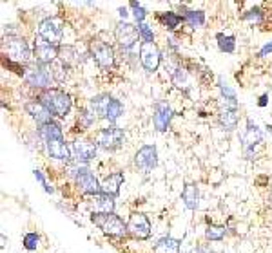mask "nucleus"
Wrapping results in <instances>:
<instances>
[{"instance_id":"obj_1","label":"nucleus","mask_w":272,"mask_h":253,"mask_svg":"<svg viewBox=\"0 0 272 253\" xmlns=\"http://www.w3.org/2000/svg\"><path fill=\"white\" fill-rule=\"evenodd\" d=\"M87 107L93 111L96 118H102V120H107L109 123H116L122 116H124V105H122L120 99H116L111 94H96L89 99V105Z\"/></svg>"},{"instance_id":"obj_2","label":"nucleus","mask_w":272,"mask_h":253,"mask_svg":"<svg viewBox=\"0 0 272 253\" xmlns=\"http://www.w3.org/2000/svg\"><path fill=\"white\" fill-rule=\"evenodd\" d=\"M38 102L51 112L55 118H67L73 107L71 96L62 89H49L38 94Z\"/></svg>"},{"instance_id":"obj_3","label":"nucleus","mask_w":272,"mask_h":253,"mask_svg":"<svg viewBox=\"0 0 272 253\" xmlns=\"http://www.w3.org/2000/svg\"><path fill=\"white\" fill-rule=\"evenodd\" d=\"M2 56L22 65H29L33 58V49L24 36H8L2 42Z\"/></svg>"},{"instance_id":"obj_4","label":"nucleus","mask_w":272,"mask_h":253,"mask_svg":"<svg viewBox=\"0 0 272 253\" xmlns=\"http://www.w3.org/2000/svg\"><path fill=\"white\" fill-rule=\"evenodd\" d=\"M114 38H116L118 45H120V51L126 53L127 56H134V51H136V45L138 42H142L138 33V26L134 24H129L126 20H120L114 27Z\"/></svg>"},{"instance_id":"obj_5","label":"nucleus","mask_w":272,"mask_h":253,"mask_svg":"<svg viewBox=\"0 0 272 253\" xmlns=\"http://www.w3.org/2000/svg\"><path fill=\"white\" fill-rule=\"evenodd\" d=\"M24 82L31 89H38V90H49L53 89L51 83L55 82V76H53L51 65H40L36 62L27 65L26 76H24Z\"/></svg>"},{"instance_id":"obj_6","label":"nucleus","mask_w":272,"mask_h":253,"mask_svg":"<svg viewBox=\"0 0 272 253\" xmlns=\"http://www.w3.org/2000/svg\"><path fill=\"white\" fill-rule=\"evenodd\" d=\"M91 223L95 224V226H98L109 237L129 235L127 223H124L116 214H93L91 215Z\"/></svg>"},{"instance_id":"obj_7","label":"nucleus","mask_w":272,"mask_h":253,"mask_svg":"<svg viewBox=\"0 0 272 253\" xmlns=\"http://www.w3.org/2000/svg\"><path fill=\"white\" fill-rule=\"evenodd\" d=\"M124 141H126V134H124V130H122L120 127H116V125L100 129V130H96V134H95L96 146H100V148H104V150H109V152L118 150V148L124 145Z\"/></svg>"},{"instance_id":"obj_8","label":"nucleus","mask_w":272,"mask_h":253,"mask_svg":"<svg viewBox=\"0 0 272 253\" xmlns=\"http://www.w3.org/2000/svg\"><path fill=\"white\" fill-rule=\"evenodd\" d=\"M89 56L102 71H111L114 65V58H116L112 45H109L107 42H102V40H93L89 43Z\"/></svg>"},{"instance_id":"obj_9","label":"nucleus","mask_w":272,"mask_h":253,"mask_svg":"<svg viewBox=\"0 0 272 253\" xmlns=\"http://www.w3.org/2000/svg\"><path fill=\"white\" fill-rule=\"evenodd\" d=\"M263 141H265L263 130L259 129L258 125H256L251 118H247L245 132H243V136H242V146H243V154H245V158L254 159L256 146L261 145Z\"/></svg>"},{"instance_id":"obj_10","label":"nucleus","mask_w":272,"mask_h":253,"mask_svg":"<svg viewBox=\"0 0 272 253\" xmlns=\"http://www.w3.org/2000/svg\"><path fill=\"white\" fill-rule=\"evenodd\" d=\"M36 38H40L42 42L55 45V47H62V38H64V29L55 18H44L38 24L36 29Z\"/></svg>"},{"instance_id":"obj_11","label":"nucleus","mask_w":272,"mask_h":253,"mask_svg":"<svg viewBox=\"0 0 272 253\" xmlns=\"http://www.w3.org/2000/svg\"><path fill=\"white\" fill-rule=\"evenodd\" d=\"M96 143L95 139H87V137H76L71 143V154H73V161L82 165H89L93 159L96 158Z\"/></svg>"},{"instance_id":"obj_12","label":"nucleus","mask_w":272,"mask_h":253,"mask_svg":"<svg viewBox=\"0 0 272 253\" xmlns=\"http://www.w3.org/2000/svg\"><path fill=\"white\" fill-rule=\"evenodd\" d=\"M127 232L133 239L138 240H145L151 237L152 228L151 223L147 219V215L142 214V212H133L129 215V221H127Z\"/></svg>"},{"instance_id":"obj_13","label":"nucleus","mask_w":272,"mask_h":253,"mask_svg":"<svg viewBox=\"0 0 272 253\" xmlns=\"http://www.w3.org/2000/svg\"><path fill=\"white\" fill-rule=\"evenodd\" d=\"M74 186H76L84 195H96V193H102V183L98 181V177L89 170V167L84 168L76 177H74Z\"/></svg>"},{"instance_id":"obj_14","label":"nucleus","mask_w":272,"mask_h":253,"mask_svg":"<svg viewBox=\"0 0 272 253\" xmlns=\"http://www.w3.org/2000/svg\"><path fill=\"white\" fill-rule=\"evenodd\" d=\"M154 114H152V125H154V129L158 132H167L169 127H171V120L174 116V111L173 107L169 105L165 99H158L154 103V107H152Z\"/></svg>"},{"instance_id":"obj_15","label":"nucleus","mask_w":272,"mask_h":253,"mask_svg":"<svg viewBox=\"0 0 272 253\" xmlns=\"http://www.w3.org/2000/svg\"><path fill=\"white\" fill-rule=\"evenodd\" d=\"M138 55H140V62H142L143 69H145L147 73L158 71L162 62V53L160 49L156 47V43H140Z\"/></svg>"},{"instance_id":"obj_16","label":"nucleus","mask_w":272,"mask_h":253,"mask_svg":"<svg viewBox=\"0 0 272 253\" xmlns=\"http://www.w3.org/2000/svg\"><path fill=\"white\" fill-rule=\"evenodd\" d=\"M58 53H60V47L49 45V43L42 42V40L36 38V36H35L33 58H35L36 64H40V65H53L56 60H58Z\"/></svg>"},{"instance_id":"obj_17","label":"nucleus","mask_w":272,"mask_h":253,"mask_svg":"<svg viewBox=\"0 0 272 253\" xmlns=\"http://www.w3.org/2000/svg\"><path fill=\"white\" fill-rule=\"evenodd\" d=\"M134 165L143 172H151L158 165V148L154 145H143L134 154Z\"/></svg>"},{"instance_id":"obj_18","label":"nucleus","mask_w":272,"mask_h":253,"mask_svg":"<svg viewBox=\"0 0 272 253\" xmlns=\"http://www.w3.org/2000/svg\"><path fill=\"white\" fill-rule=\"evenodd\" d=\"M46 152L51 159H56V161H64V163H71L73 161V154H71V146L65 143V139H51L44 145Z\"/></svg>"},{"instance_id":"obj_19","label":"nucleus","mask_w":272,"mask_h":253,"mask_svg":"<svg viewBox=\"0 0 272 253\" xmlns=\"http://www.w3.org/2000/svg\"><path fill=\"white\" fill-rule=\"evenodd\" d=\"M24 111H26V114L31 118V120L35 121L36 125H46L49 123V121H53V116L51 112L48 111V109L44 107L42 103L38 102V99H33V102H27L26 105H24Z\"/></svg>"},{"instance_id":"obj_20","label":"nucleus","mask_w":272,"mask_h":253,"mask_svg":"<svg viewBox=\"0 0 272 253\" xmlns=\"http://www.w3.org/2000/svg\"><path fill=\"white\" fill-rule=\"evenodd\" d=\"M89 203L91 208H93V214H114V208H116L114 197H111L104 192L93 195Z\"/></svg>"},{"instance_id":"obj_21","label":"nucleus","mask_w":272,"mask_h":253,"mask_svg":"<svg viewBox=\"0 0 272 253\" xmlns=\"http://www.w3.org/2000/svg\"><path fill=\"white\" fill-rule=\"evenodd\" d=\"M124 181H126L124 172H112V174L105 176L104 181H102V192L116 199L118 193H120L122 185H124Z\"/></svg>"},{"instance_id":"obj_22","label":"nucleus","mask_w":272,"mask_h":253,"mask_svg":"<svg viewBox=\"0 0 272 253\" xmlns=\"http://www.w3.org/2000/svg\"><path fill=\"white\" fill-rule=\"evenodd\" d=\"M180 13L183 18V24H187L190 29H198L205 24V13L202 9H189L187 6L180 4Z\"/></svg>"},{"instance_id":"obj_23","label":"nucleus","mask_w":272,"mask_h":253,"mask_svg":"<svg viewBox=\"0 0 272 253\" xmlns=\"http://www.w3.org/2000/svg\"><path fill=\"white\" fill-rule=\"evenodd\" d=\"M218 89H220V99H221V107L227 109H236L238 111V96L236 90L225 82L223 78H218Z\"/></svg>"},{"instance_id":"obj_24","label":"nucleus","mask_w":272,"mask_h":253,"mask_svg":"<svg viewBox=\"0 0 272 253\" xmlns=\"http://www.w3.org/2000/svg\"><path fill=\"white\" fill-rule=\"evenodd\" d=\"M181 201H183V205H185L187 210H190V212L198 210L200 188H198L196 183H187V185L183 186V190H181Z\"/></svg>"},{"instance_id":"obj_25","label":"nucleus","mask_w":272,"mask_h":253,"mask_svg":"<svg viewBox=\"0 0 272 253\" xmlns=\"http://www.w3.org/2000/svg\"><path fill=\"white\" fill-rule=\"evenodd\" d=\"M36 134L40 136V139L44 141V145H46L48 141H51V139H62V137H64L62 125L56 123V121H49V123L36 127Z\"/></svg>"},{"instance_id":"obj_26","label":"nucleus","mask_w":272,"mask_h":253,"mask_svg":"<svg viewBox=\"0 0 272 253\" xmlns=\"http://www.w3.org/2000/svg\"><path fill=\"white\" fill-rule=\"evenodd\" d=\"M218 121H220L221 129L225 132H234L238 129V111L236 109H227V107H221L220 112H218Z\"/></svg>"},{"instance_id":"obj_27","label":"nucleus","mask_w":272,"mask_h":253,"mask_svg":"<svg viewBox=\"0 0 272 253\" xmlns=\"http://www.w3.org/2000/svg\"><path fill=\"white\" fill-rule=\"evenodd\" d=\"M156 18H158V22L162 24V27H164L165 31H169V33H174V31L183 24V18H181V15H178L176 11H160V13L156 15Z\"/></svg>"},{"instance_id":"obj_28","label":"nucleus","mask_w":272,"mask_h":253,"mask_svg":"<svg viewBox=\"0 0 272 253\" xmlns=\"http://www.w3.org/2000/svg\"><path fill=\"white\" fill-rule=\"evenodd\" d=\"M180 239H174V237H162L158 242L152 248V253H180Z\"/></svg>"},{"instance_id":"obj_29","label":"nucleus","mask_w":272,"mask_h":253,"mask_svg":"<svg viewBox=\"0 0 272 253\" xmlns=\"http://www.w3.org/2000/svg\"><path fill=\"white\" fill-rule=\"evenodd\" d=\"M216 43L218 49L225 55H232L236 51V36L234 34H225V33H218L216 34Z\"/></svg>"},{"instance_id":"obj_30","label":"nucleus","mask_w":272,"mask_h":253,"mask_svg":"<svg viewBox=\"0 0 272 253\" xmlns=\"http://www.w3.org/2000/svg\"><path fill=\"white\" fill-rule=\"evenodd\" d=\"M58 60L71 67V65L78 64V62H82V58H80V53H78L76 47H73V45H62L60 53H58Z\"/></svg>"},{"instance_id":"obj_31","label":"nucleus","mask_w":272,"mask_h":253,"mask_svg":"<svg viewBox=\"0 0 272 253\" xmlns=\"http://www.w3.org/2000/svg\"><path fill=\"white\" fill-rule=\"evenodd\" d=\"M227 235V226L223 224H207L205 226V239L209 242H218V240H223V237Z\"/></svg>"},{"instance_id":"obj_32","label":"nucleus","mask_w":272,"mask_h":253,"mask_svg":"<svg viewBox=\"0 0 272 253\" xmlns=\"http://www.w3.org/2000/svg\"><path fill=\"white\" fill-rule=\"evenodd\" d=\"M96 116L93 114V111H91L89 107H84L78 111V129L80 130H87L93 127V123H95Z\"/></svg>"},{"instance_id":"obj_33","label":"nucleus","mask_w":272,"mask_h":253,"mask_svg":"<svg viewBox=\"0 0 272 253\" xmlns=\"http://www.w3.org/2000/svg\"><path fill=\"white\" fill-rule=\"evenodd\" d=\"M242 18L247 22H251V24H261L263 18H265V11L261 8H258V6H254V8L247 9Z\"/></svg>"},{"instance_id":"obj_34","label":"nucleus","mask_w":272,"mask_h":253,"mask_svg":"<svg viewBox=\"0 0 272 253\" xmlns=\"http://www.w3.org/2000/svg\"><path fill=\"white\" fill-rule=\"evenodd\" d=\"M51 71H53V76H55L56 82H65V78L69 74V65L64 64V62L56 60L55 64L51 65Z\"/></svg>"},{"instance_id":"obj_35","label":"nucleus","mask_w":272,"mask_h":253,"mask_svg":"<svg viewBox=\"0 0 272 253\" xmlns=\"http://www.w3.org/2000/svg\"><path fill=\"white\" fill-rule=\"evenodd\" d=\"M22 246L27 251H36L40 246V235L36 232H27L24 235V239H22Z\"/></svg>"},{"instance_id":"obj_36","label":"nucleus","mask_w":272,"mask_h":253,"mask_svg":"<svg viewBox=\"0 0 272 253\" xmlns=\"http://www.w3.org/2000/svg\"><path fill=\"white\" fill-rule=\"evenodd\" d=\"M129 8H131V11H133L134 20H136V26H138V24H145L147 9L143 8L140 2H129Z\"/></svg>"},{"instance_id":"obj_37","label":"nucleus","mask_w":272,"mask_h":253,"mask_svg":"<svg viewBox=\"0 0 272 253\" xmlns=\"http://www.w3.org/2000/svg\"><path fill=\"white\" fill-rule=\"evenodd\" d=\"M171 78H173L174 85L180 87V89H185L187 87V73L183 67H174L171 71Z\"/></svg>"},{"instance_id":"obj_38","label":"nucleus","mask_w":272,"mask_h":253,"mask_svg":"<svg viewBox=\"0 0 272 253\" xmlns=\"http://www.w3.org/2000/svg\"><path fill=\"white\" fill-rule=\"evenodd\" d=\"M138 33L142 43H154V33H152V27L149 24H138Z\"/></svg>"},{"instance_id":"obj_39","label":"nucleus","mask_w":272,"mask_h":253,"mask_svg":"<svg viewBox=\"0 0 272 253\" xmlns=\"http://www.w3.org/2000/svg\"><path fill=\"white\" fill-rule=\"evenodd\" d=\"M33 176H35V179L38 181L40 185L44 186V190H46V193H53V192H55V188H53V186H49L48 179H46V177H44V174H42V172L38 170V168H35V170H33Z\"/></svg>"},{"instance_id":"obj_40","label":"nucleus","mask_w":272,"mask_h":253,"mask_svg":"<svg viewBox=\"0 0 272 253\" xmlns=\"http://www.w3.org/2000/svg\"><path fill=\"white\" fill-rule=\"evenodd\" d=\"M258 56L259 58H267V56H272V42H267L263 47L258 51Z\"/></svg>"},{"instance_id":"obj_41","label":"nucleus","mask_w":272,"mask_h":253,"mask_svg":"<svg viewBox=\"0 0 272 253\" xmlns=\"http://www.w3.org/2000/svg\"><path fill=\"white\" fill-rule=\"evenodd\" d=\"M267 103H268V94H261L259 96V102H258V107H267Z\"/></svg>"},{"instance_id":"obj_42","label":"nucleus","mask_w":272,"mask_h":253,"mask_svg":"<svg viewBox=\"0 0 272 253\" xmlns=\"http://www.w3.org/2000/svg\"><path fill=\"white\" fill-rule=\"evenodd\" d=\"M196 253H212V249H211V246H209V244H202V246H198V248H196Z\"/></svg>"},{"instance_id":"obj_43","label":"nucleus","mask_w":272,"mask_h":253,"mask_svg":"<svg viewBox=\"0 0 272 253\" xmlns=\"http://www.w3.org/2000/svg\"><path fill=\"white\" fill-rule=\"evenodd\" d=\"M118 15H120L122 20H126L129 17V11H127V8H118Z\"/></svg>"},{"instance_id":"obj_44","label":"nucleus","mask_w":272,"mask_h":253,"mask_svg":"<svg viewBox=\"0 0 272 253\" xmlns=\"http://www.w3.org/2000/svg\"><path fill=\"white\" fill-rule=\"evenodd\" d=\"M8 242H9V240L6 239V235H4V233H2V249H4L6 246H8Z\"/></svg>"},{"instance_id":"obj_45","label":"nucleus","mask_w":272,"mask_h":253,"mask_svg":"<svg viewBox=\"0 0 272 253\" xmlns=\"http://www.w3.org/2000/svg\"><path fill=\"white\" fill-rule=\"evenodd\" d=\"M267 130H268V134L272 136V125H267Z\"/></svg>"}]
</instances>
